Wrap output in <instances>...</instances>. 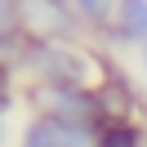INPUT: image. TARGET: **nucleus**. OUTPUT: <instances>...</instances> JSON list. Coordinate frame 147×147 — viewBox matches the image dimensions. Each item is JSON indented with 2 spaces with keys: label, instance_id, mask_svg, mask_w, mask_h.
I'll use <instances>...</instances> for the list:
<instances>
[{
  "label": "nucleus",
  "instance_id": "nucleus-1",
  "mask_svg": "<svg viewBox=\"0 0 147 147\" xmlns=\"http://www.w3.org/2000/svg\"><path fill=\"white\" fill-rule=\"evenodd\" d=\"M107 58L85 49L80 40H31L22 71L31 85H71V89H94L107 76Z\"/></svg>",
  "mask_w": 147,
  "mask_h": 147
},
{
  "label": "nucleus",
  "instance_id": "nucleus-2",
  "mask_svg": "<svg viewBox=\"0 0 147 147\" xmlns=\"http://www.w3.org/2000/svg\"><path fill=\"white\" fill-rule=\"evenodd\" d=\"M27 102L36 116L58 120H102V98L94 89H71V85H27Z\"/></svg>",
  "mask_w": 147,
  "mask_h": 147
},
{
  "label": "nucleus",
  "instance_id": "nucleus-3",
  "mask_svg": "<svg viewBox=\"0 0 147 147\" xmlns=\"http://www.w3.org/2000/svg\"><path fill=\"white\" fill-rule=\"evenodd\" d=\"M22 5V31L31 40H80L85 22L71 0H18Z\"/></svg>",
  "mask_w": 147,
  "mask_h": 147
},
{
  "label": "nucleus",
  "instance_id": "nucleus-4",
  "mask_svg": "<svg viewBox=\"0 0 147 147\" xmlns=\"http://www.w3.org/2000/svg\"><path fill=\"white\" fill-rule=\"evenodd\" d=\"M13 147H98V120H58L31 116Z\"/></svg>",
  "mask_w": 147,
  "mask_h": 147
},
{
  "label": "nucleus",
  "instance_id": "nucleus-5",
  "mask_svg": "<svg viewBox=\"0 0 147 147\" xmlns=\"http://www.w3.org/2000/svg\"><path fill=\"white\" fill-rule=\"evenodd\" d=\"M107 36L129 45V49H138V54H147V0H120Z\"/></svg>",
  "mask_w": 147,
  "mask_h": 147
},
{
  "label": "nucleus",
  "instance_id": "nucleus-6",
  "mask_svg": "<svg viewBox=\"0 0 147 147\" xmlns=\"http://www.w3.org/2000/svg\"><path fill=\"white\" fill-rule=\"evenodd\" d=\"M98 147H147V125L138 116H107L98 120Z\"/></svg>",
  "mask_w": 147,
  "mask_h": 147
},
{
  "label": "nucleus",
  "instance_id": "nucleus-7",
  "mask_svg": "<svg viewBox=\"0 0 147 147\" xmlns=\"http://www.w3.org/2000/svg\"><path fill=\"white\" fill-rule=\"evenodd\" d=\"M71 5H76V13H80L85 31H102V36H107V31H111V18H116V5H120V0H71Z\"/></svg>",
  "mask_w": 147,
  "mask_h": 147
},
{
  "label": "nucleus",
  "instance_id": "nucleus-8",
  "mask_svg": "<svg viewBox=\"0 0 147 147\" xmlns=\"http://www.w3.org/2000/svg\"><path fill=\"white\" fill-rule=\"evenodd\" d=\"M5 31H22V5L18 0H0V36Z\"/></svg>",
  "mask_w": 147,
  "mask_h": 147
},
{
  "label": "nucleus",
  "instance_id": "nucleus-9",
  "mask_svg": "<svg viewBox=\"0 0 147 147\" xmlns=\"http://www.w3.org/2000/svg\"><path fill=\"white\" fill-rule=\"evenodd\" d=\"M13 107H18V98H0V147H9V138H13Z\"/></svg>",
  "mask_w": 147,
  "mask_h": 147
},
{
  "label": "nucleus",
  "instance_id": "nucleus-10",
  "mask_svg": "<svg viewBox=\"0 0 147 147\" xmlns=\"http://www.w3.org/2000/svg\"><path fill=\"white\" fill-rule=\"evenodd\" d=\"M13 67H0V98H18V94H13Z\"/></svg>",
  "mask_w": 147,
  "mask_h": 147
},
{
  "label": "nucleus",
  "instance_id": "nucleus-11",
  "mask_svg": "<svg viewBox=\"0 0 147 147\" xmlns=\"http://www.w3.org/2000/svg\"><path fill=\"white\" fill-rule=\"evenodd\" d=\"M138 67H143V80H147V54H138Z\"/></svg>",
  "mask_w": 147,
  "mask_h": 147
}]
</instances>
